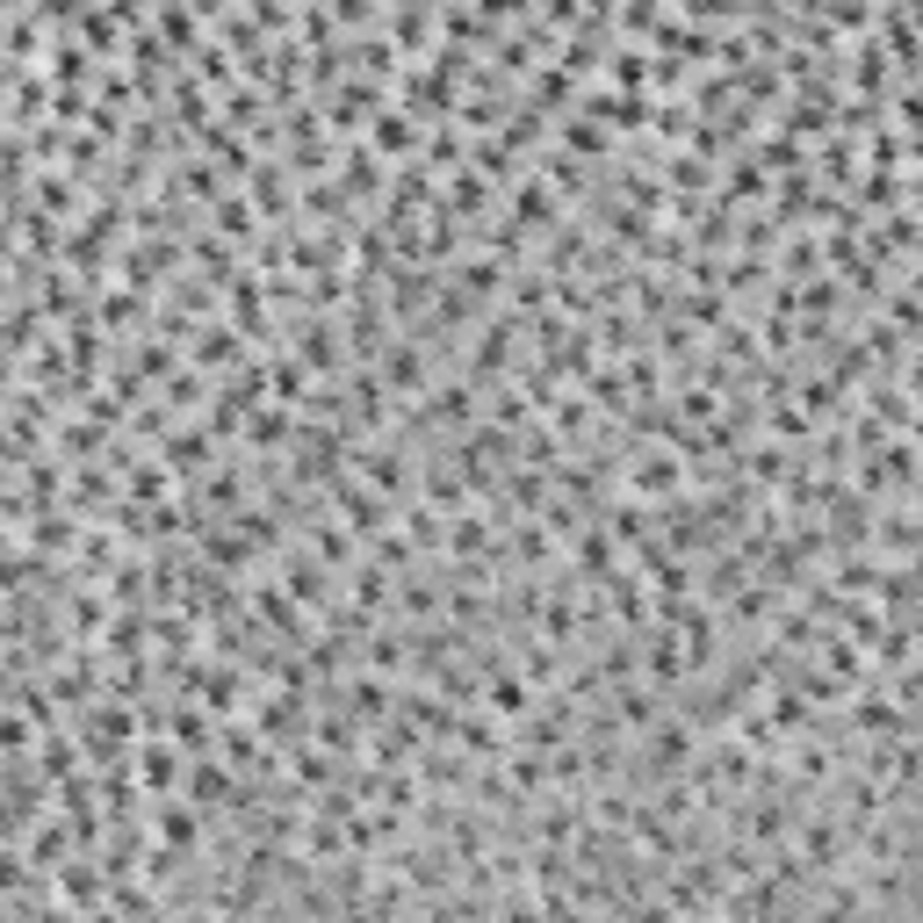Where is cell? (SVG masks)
<instances>
[{
  "label": "cell",
  "mask_w": 923,
  "mask_h": 923,
  "mask_svg": "<svg viewBox=\"0 0 923 923\" xmlns=\"http://www.w3.org/2000/svg\"><path fill=\"white\" fill-rule=\"evenodd\" d=\"M693 750H700V729L685 715L649 722V765H657V772H685V765H693Z\"/></svg>",
  "instance_id": "cell-1"
},
{
  "label": "cell",
  "mask_w": 923,
  "mask_h": 923,
  "mask_svg": "<svg viewBox=\"0 0 923 923\" xmlns=\"http://www.w3.org/2000/svg\"><path fill=\"white\" fill-rule=\"evenodd\" d=\"M627 484H635V506H649V498H671V491L685 484V454H643L635 470H627Z\"/></svg>",
  "instance_id": "cell-2"
},
{
  "label": "cell",
  "mask_w": 923,
  "mask_h": 923,
  "mask_svg": "<svg viewBox=\"0 0 923 923\" xmlns=\"http://www.w3.org/2000/svg\"><path fill=\"white\" fill-rule=\"evenodd\" d=\"M484 700H491V715L498 722H520V715H534V685L512 671V664H491V685H484Z\"/></svg>",
  "instance_id": "cell-3"
},
{
  "label": "cell",
  "mask_w": 923,
  "mask_h": 923,
  "mask_svg": "<svg viewBox=\"0 0 923 923\" xmlns=\"http://www.w3.org/2000/svg\"><path fill=\"white\" fill-rule=\"evenodd\" d=\"M152 830H159V844H174V852H195V837H203V816H195L188 801H174V794H159Z\"/></svg>",
  "instance_id": "cell-4"
},
{
  "label": "cell",
  "mask_w": 923,
  "mask_h": 923,
  "mask_svg": "<svg viewBox=\"0 0 923 923\" xmlns=\"http://www.w3.org/2000/svg\"><path fill=\"white\" fill-rule=\"evenodd\" d=\"M130 772H138L145 794H174L181 758H174V743H159V736H152V743H138V765H130Z\"/></svg>",
  "instance_id": "cell-5"
},
{
  "label": "cell",
  "mask_w": 923,
  "mask_h": 923,
  "mask_svg": "<svg viewBox=\"0 0 923 923\" xmlns=\"http://www.w3.org/2000/svg\"><path fill=\"white\" fill-rule=\"evenodd\" d=\"M577 570H585V577H613V570H621V541H613L599 520L577 527Z\"/></svg>",
  "instance_id": "cell-6"
},
{
  "label": "cell",
  "mask_w": 923,
  "mask_h": 923,
  "mask_svg": "<svg viewBox=\"0 0 923 923\" xmlns=\"http://www.w3.org/2000/svg\"><path fill=\"white\" fill-rule=\"evenodd\" d=\"M643 664H649V679L679 685V679H685V649H679V635H671V627H649V635H643Z\"/></svg>",
  "instance_id": "cell-7"
},
{
  "label": "cell",
  "mask_w": 923,
  "mask_h": 923,
  "mask_svg": "<svg viewBox=\"0 0 923 923\" xmlns=\"http://www.w3.org/2000/svg\"><path fill=\"white\" fill-rule=\"evenodd\" d=\"M339 512H347V527H354V534H383V498H376V491L339 484Z\"/></svg>",
  "instance_id": "cell-8"
},
{
  "label": "cell",
  "mask_w": 923,
  "mask_h": 923,
  "mask_svg": "<svg viewBox=\"0 0 923 923\" xmlns=\"http://www.w3.org/2000/svg\"><path fill=\"white\" fill-rule=\"evenodd\" d=\"M412 145H418V123L404 108H383L376 130H368V152H412Z\"/></svg>",
  "instance_id": "cell-9"
},
{
  "label": "cell",
  "mask_w": 923,
  "mask_h": 923,
  "mask_svg": "<svg viewBox=\"0 0 923 923\" xmlns=\"http://www.w3.org/2000/svg\"><path fill=\"white\" fill-rule=\"evenodd\" d=\"M217 801H231V772L217 765V758H203V765L188 772V808H217Z\"/></svg>",
  "instance_id": "cell-10"
},
{
  "label": "cell",
  "mask_w": 923,
  "mask_h": 923,
  "mask_svg": "<svg viewBox=\"0 0 923 923\" xmlns=\"http://www.w3.org/2000/svg\"><path fill=\"white\" fill-rule=\"evenodd\" d=\"M318 599H325V563L289 556V607H318Z\"/></svg>",
  "instance_id": "cell-11"
},
{
  "label": "cell",
  "mask_w": 923,
  "mask_h": 923,
  "mask_svg": "<svg viewBox=\"0 0 923 923\" xmlns=\"http://www.w3.org/2000/svg\"><path fill=\"white\" fill-rule=\"evenodd\" d=\"M470 397H476V383H440L434 397H426V418H434V426H454V418H470ZM426 418H418V426H426Z\"/></svg>",
  "instance_id": "cell-12"
},
{
  "label": "cell",
  "mask_w": 923,
  "mask_h": 923,
  "mask_svg": "<svg viewBox=\"0 0 923 923\" xmlns=\"http://www.w3.org/2000/svg\"><path fill=\"white\" fill-rule=\"evenodd\" d=\"M102 888H108V873H94L88 858H72V866H58V895H66V902H94Z\"/></svg>",
  "instance_id": "cell-13"
},
{
  "label": "cell",
  "mask_w": 923,
  "mask_h": 923,
  "mask_svg": "<svg viewBox=\"0 0 923 923\" xmlns=\"http://www.w3.org/2000/svg\"><path fill=\"white\" fill-rule=\"evenodd\" d=\"M383 383H397V390H418V383H426V361H418V347H404V339H397V347L383 354Z\"/></svg>",
  "instance_id": "cell-14"
},
{
  "label": "cell",
  "mask_w": 923,
  "mask_h": 923,
  "mask_svg": "<svg viewBox=\"0 0 923 923\" xmlns=\"http://www.w3.org/2000/svg\"><path fill=\"white\" fill-rule=\"evenodd\" d=\"M448 549H454V556H484V549H491V520H476V512H454Z\"/></svg>",
  "instance_id": "cell-15"
},
{
  "label": "cell",
  "mask_w": 923,
  "mask_h": 923,
  "mask_svg": "<svg viewBox=\"0 0 923 923\" xmlns=\"http://www.w3.org/2000/svg\"><path fill=\"white\" fill-rule=\"evenodd\" d=\"M484 203H491V181L462 166V181H448V209H462V217H476V209H484Z\"/></svg>",
  "instance_id": "cell-16"
},
{
  "label": "cell",
  "mask_w": 923,
  "mask_h": 923,
  "mask_svg": "<svg viewBox=\"0 0 923 923\" xmlns=\"http://www.w3.org/2000/svg\"><path fill=\"white\" fill-rule=\"evenodd\" d=\"M390 599V577H383V563H354V607H383Z\"/></svg>",
  "instance_id": "cell-17"
},
{
  "label": "cell",
  "mask_w": 923,
  "mask_h": 923,
  "mask_svg": "<svg viewBox=\"0 0 923 923\" xmlns=\"http://www.w3.org/2000/svg\"><path fill=\"white\" fill-rule=\"evenodd\" d=\"M289 765H297V786H325L332 780V750L297 743V750H289Z\"/></svg>",
  "instance_id": "cell-18"
},
{
  "label": "cell",
  "mask_w": 923,
  "mask_h": 923,
  "mask_svg": "<svg viewBox=\"0 0 923 923\" xmlns=\"http://www.w3.org/2000/svg\"><path fill=\"white\" fill-rule=\"evenodd\" d=\"M512 217H520V224H549V217H556V195H549V181H527L520 203H512Z\"/></svg>",
  "instance_id": "cell-19"
},
{
  "label": "cell",
  "mask_w": 923,
  "mask_h": 923,
  "mask_svg": "<svg viewBox=\"0 0 923 923\" xmlns=\"http://www.w3.org/2000/svg\"><path fill=\"white\" fill-rule=\"evenodd\" d=\"M390 715V685L383 679H354V722H383Z\"/></svg>",
  "instance_id": "cell-20"
},
{
  "label": "cell",
  "mask_w": 923,
  "mask_h": 923,
  "mask_svg": "<svg viewBox=\"0 0 923 923\" xmlns=\"http://www.w3.org/2000/svg\"><path fill=\"white\" fill-rule=\"evenodd\" d=\"M195 361H203V368H217V361H239V325H217V332H203V347H195Z\"/></svg>",
  "instance_id": "cell-21"
},
{
  "label": "cell",
  "mask_w": 923,
  "mask_h": 923,
  "mask_svg": "<svg viewBox=\"0 0 923 923\" xmlns=\"http://www.w3.org/2000/svg\"><path fill=\"white\" fill-rule=\"evenodd\" d=\"M203 454H209L203 434H174V440H166V476H174V470H203Z\"/></svg>",
  "instance_id": "cell-22"
},
{
  "label": "cell",
  "mask_w": 923,
  "mask_h": 923,
  "mask_svg": "<svg viewBox=\"0 0 923 923\" xmlns=\"http://www.w3.org/2000/svg\"><path fill=\"white\" fill-rule=\"evenodd\" d=\"M613 88H635V94H643V80H649V51H613Z\"/></svg>",
  "instance_id": "cell-23"
},
{
  "label": "cell",
  "mask_w": 923,
  "mask_h": 923,
  "mask_svg": "<svg viewBox=\"0 0 923 923\" xmlns=\"http://www.w3.org/2000/svg\"><path fill=\"white\" fill-rule=\"evenodd\" d=\"M404 541H412V549H434V541H448V527H440V512H434V506H412V527H404Z\"/></svg>",
  "instance_id": "cell-24"
},
{
  "label": "cell",
  "mask_w": 923,
  "mask_h": 923,
  "mask_svg": "<svg viewBox=\"0 0 923 923\" xmlns=\"http://www.w3.org/2000/svg\"><path fill=\"white\" fill-rule=\"evenodd\" d=\"M289 434H297V418L281 412V404H267V412L253 418V440H261V448H275V440H289Z\"/></svg>",
  "instance_id": "cell-25"
},
{
  "label": "cell",
  "mask_w": 923,
  "mask_h": 923,
  "mask_svg": "<svg viewBox=\"0 0 923 923\" xmlns=\"http://www.w3.org/2000/svg\"><path fill=\"white\" fill-rule=\"evenodd\" d=\"M231 311H239V332H261V289L239 281V289H231Z\"/></svg>",
  "instance_id": "cell-26"
},
{
  "label": "cell",
  "mask_w": 923,
  "mask_h": 923,
  "mask_svg": "<svg viewBox=\"0 0 923 923\" xmlns=\"http://www.w3.org/2000/svg\"><path fill=\"white\" fill-rule=\"evenodd\" d=\"M203 685H209V693H203L209 707H239V671H209Z\"/></svg>",
  "instance_id": "cell-27"
},
{
  "label": "cell",
  "mask_w": 923,
  "mask_h": 923,
  "mask_svg": "<svg viewBox=\"0 0 923 923\" xmlns=\"http://www.w3.org/2000/svg\"><path fill=\"white\" fill-rule=\"evenodd\" d=\"M563 145H577V152H607V130H599V123H563Z\"/></svg>",
  "instance_id": "cell-28"
},
{
  "label": "cell",
  "mask_w": 923,
  "mask_h": 923,
  "mask_svg": "<svg viewBox=\"0 0 923 923\" xmlns=\"http://www.w3.org/2000/svg\"><path fill=\"white\" fill-rule=\"evenodd\" d=\"M174 736H181V743H195V750H203V743H209V722L195 715V707H174Z\"/></svg>",
  "instance_id": "cell-29"
},
{
  "label": "cell",
  "mask_w": 923,
  "mask_h": 923,
  "mask_svg": "<svg viewBox=\"0 0 923 923\" xmlns=\"http://www.w3.org/2000/svg\"><path fill=\"white\" fill-rule=\"evenodd\" d=\"M36 541H44V549H72V520H66V512H44Z\"/></svg>",
  "instance_id": "cell-30"
},
{
  "label": "cell",
  "mask_w": 923,
  "mask_h": 923,
  "mask_svg": "<svg viewBox=\"0 0 923 923\" xmlns=\"http://www.w3.org/2000/svg\"><path fill=\"white\" fill-rule=\"evenodd\" d=\"M527 563H549V527H520V541H512Z\"/></svg>",
  "instance_id": "cell-31"
},
{
  "label": "cell",
  "mask_w": 923,
  "mask_h": 923,
  "mask_svg": "<svg viewBox=\"0 0 923 923\" xmlns=\"http://www.w3.org/2000/svg\"><path fill=\"white\" fill-rule=\"evenodd\" d=\"M390 30H397V44H426L434 15H390Z\"/></svg>",
  "instance_id": "cell-32"
},
{
  "label": "cell",
  "mask_w": 923,
  "mask_h": 923,
  "mask_svg": "<svg viewBox=\"0 0 923 923\" xmlns=\"http://www.w3.org/2000/svg\"><path fill=\"white\" fill-rule=\"evenodd\" d=\"M722 311H729L722 297H685V318H693V325H722Z\"/></svg>",
  "instance_id": "cell-33"
},
{
  "label": "cell",
  "mask_w": 923,
  "mask_h": 923,
  "mask_svg": "<svg viewBox=\"0 0 923 923\" xmlns=\"http://www.w3.org/2000/svg\"><path fill=\"white\" fill-rule=\"evenodd\" d=\"M159 491H166V470H130V498H159Z\"/></svg>",
  "instance_id": "cell-34"
},
{
  "label": "cell",
  "mask_w": 923,
  "mask_h": 923,
  "mask_svg": "<svg viewBox=\"0 0 923 923\" xmlns=\"http://www.w3.org/2000/svg\"><path fill=\"white\" fill-rule=\"evenodd\" d=\"M368 664H376V671H397V664H404V643H390V635H383V643H368Z\"/></svg>",
  "instance_id": "cell-35"
},
{
  "label": "cell",
  "mask_w": 923,
  "mask_h": 923,
  "mask_svg": "<svg viewBox=\"0 0 923 923\" xmlns=\"http://www.w3.org/2000/svg\"><path fill=\"white\" fill-rule=\"evenodd\" d=\"M108 318H116V325H138L145 303H138V297H108Z\"/></svg>",
  "instance_id": "cell-36"
},
{
  "label": "cell",
  "mask_w": 923,
  "mask_h": 923,
  "mask_svg": "<svg viewBox=\"0 0 923 923\" xmlns=\"http://www.w3.org/2000/svg\"><path fill=\"white\" fill-rule=\"evenodd\" d=\"M534 94H541V102H563V94H570V80H563V72H541Z\"/></svg>",
  "instance_id": "cell-37"
},
{
  "label": "cell",
  "mask_w": 923,
  "mask_h": 923,
  "mask_svg": "<svg viewBox=\"0 0 923 923\" xmlns=\"http://www.w3.org/2000/svg\"><path fill=\"white\" fill-rule=\"evenodd\" d=\"M217 217H224V224H231V239H245V224H253V209H245V203H224V209H217Z\"/></svg>",
  "instance_id": "cell-38"
},
{
  "label": "cell",
  "mask_w": 923,
  "mask_h": 923,
  "mask_svg": "<svg viewBox=\"0 0 923 923\" xmlns=\"http://www.w3.org/2000/svg\"><path fill=\"white\" fill-rule=\"evenodd\" d=\"M22 736H30V729H22L15 715H0V750H22Z\"/></svg>",
  "instance_id": "cell-39"
},
{
  "label": "cell",
  "mask_w": 923,
  "mask_h": 923,
  "mask_svg": "<svg viewBox=\"0 0 923 923\" xmlns=\"http://www.w3.org/2000/svg\"><path fill=\"white\" fill-rule=\"evenodd\" d=\"M635 923H679V916H671V902H643V909H635Z\"/></svg>",
  "instance_id": "cell-40"
},
{
  "label": "cell",
  "mask_w": 923,
  "mask_h": 923,
  "mask_svg": "<svg viewBox=\"0 0 923 923\" xmlns=\"http://www.w3.org/2000/svg\"><path fill=\"white\" fill-rule=\"evenodd\" d=\"M181 923H217V916H203V909H195V916H181Z\"/></svg>",
  "instance_id": "cell-41"
},
{
  "label": "cell",
  "mask_w": 923,
  "mask_h": 923,
  "mask_svg": "<svg viewBox=\"0 0 923 923\" xmlns=\"http://www.w3.org/2000/svg\"><path fill=\"white\" fill-rule=\"evenodd\" d=\"M0 923H8V909H0Z\"/></svg>",
  "instance_id": "cell-42"
}]
</instances>
